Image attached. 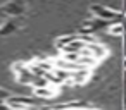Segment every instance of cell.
Segmentation results:
<instances>
[{"label":"cell","instance_id":"1","mask_svg":"<svg viewBox=\"0 0 126 110\" xmlns=\"http://www.w3.org/2000/svg\"><path fill=\"white\" fill-rule=\"evenodd\" d=\"M35 95L38 98H52L55 95V89H52L50 84H48V86H43V88H35Z\"/></svg>","mask_w":126,"mask_h":110}]
</instances>
